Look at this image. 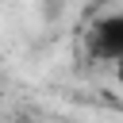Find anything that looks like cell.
I'll use <instances>...</instances> for the list:
<instances>
[{
	"mask_svg": "<svg viewBox=\"0 0 123 123\" xmlns=\"http://www.w3.org/2000/svg\"><path fill=\"white\" fill-rule=\"evenodd\" d=\"M88 54L100 58V62H119L123 58V15L111 12L104 19L92 23L88 31Z\"/></svg>",
	"mask_w": 123,
	"mask_h": 123,
	"instance_id": "obj_1",
	"label": "cell"
}]
</instances>
